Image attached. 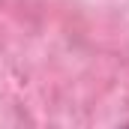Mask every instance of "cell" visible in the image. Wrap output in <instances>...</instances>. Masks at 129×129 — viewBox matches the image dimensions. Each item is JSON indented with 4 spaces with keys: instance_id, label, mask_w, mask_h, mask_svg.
I'll list each match as a JSON object with an SVG mask.
<instances>
[{
    "instance_id": "obj_1",
    "label": "cell",
    "mask_w": 129,
    "mask_h": 129,
    "mask_svg": "<svg viewBox=\"0 0 129 129\" xmlns=\"http://www.w3.org/2000/svg\"><path fill=\"white\" fill-rule=\"evenodd\" d=\"M123 129H129V123H126V126H123Z\"/></svg>"
}]
</instances>
